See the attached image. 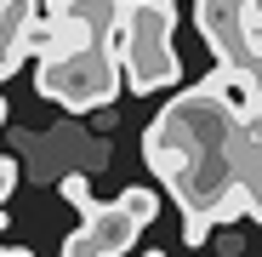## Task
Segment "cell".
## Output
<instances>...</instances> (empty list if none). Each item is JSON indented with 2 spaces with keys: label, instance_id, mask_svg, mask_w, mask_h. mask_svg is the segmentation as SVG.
<instances>
[{
  "label": "cell",
  "instance_id": "1",
  "mask_svg": "<svg viewBox=\"0 0 262 257\" xmlns=\"http://www.w3.org/2000/svg\"><path fill=\"white\" fill-rule=\"evenodd\" d=\"M125 0H46V23H34V46L40 52V97H52L74 114L85 109H108L120 97V69L108 52V34Z\"/></svg>",
  "mask_w": 262,
  "mask_h": 257
},
{
  "label": "cell",
  "instance_id": "2",
  "mask_svg": "<svg viewBox=\"0 0 262 257\" xmlns=\"http://www.w3.org/2000/svg\"><path fill=\"white\" fill-rule=\"evenodd\" d=\"M171 29H177L171 0H125L120 6L108 52H114V69H120V86H131V97H148V92L177 86L183 63H177Z\"/></svg>",
  "mask_w": 262,
  "mask_h": 257
},
{
  "label": "cell",
  "instance_id": "3",
  "mask_svg": "<svg viewBox=\"0 0 262 257\" xmlns=\"http://www.w3.org/2000/svg\"><path fill=\"white\" fill-rule=\"evenodd\" d=\"M154 218H160V194L154 189H125L114 206L85 211V223L63 240V257H120V251H131V240Z\"/></svg>",
  "mask_w": 262,
  "mask_h": 257
},
{
  "label": "cell",
  "instance_id": "4",
  "mask_svg": "<svg viewBox=\"0 0 262 257\" xmlns=\"http://www.w3.org/2000/svg\"><path fill=\"white\" fill-rule=\"evenodd\" d=\"M34 23H40V0H0V80L17 74V63L29 57Z\"/></svg>",
  "mask_w": 262,
  "mask_h": 257
},
{
  "label": "cell",
  "instance_id": "5",
  "mask_svg": "<svg viewBox=\"0 0 262 257\" xmlns=\"http://www.w3.org/2000/svg\"><path fill=\"white\" fill-rule=\"evenodd\" d=\"M57 194H63L74 211H80V218L97 206V200H92V177H85V171H63V177H57Z\"/></svg>",
  "mask_w": 262,
  "mask_h": 257
},
{
  "label": "cell",
  "instance_id": "6",
  "mask_svg": "<svg viewBox=\"0 0 262 257\" xmlns=\"http://www.w3.org/2000/svg\"><path fill=\"white\" fill-rule=\"evenodd\" d=\"M17 189V160H6L0 154V206H6V194Z\"/></svg>",
  "mask_w": 262,
  "mask_h": 257
},
{
  "label": "cell",
  "instance_id": "7",
  "mask_svg": "<svg viewBox=\"0 0 262 257\" xmlns=\"http://www.w3.org/2000/svg\"><path fill=\"white\" fill-rule=\"evenodd\" d=\"M0 257H29V251H17V246H0Z\"/></svg>",
  "mask_w": 262,
  "mask_h": 257
},
{
  "label": "cell",
  "instance_id": "8",
  "mask_svg": "<svg viewBox=\"0 0 262 257\" xmlns=\"http://www.w3.org/2000/svg\"><path fill=\"white\" fill-rule=\"evenodd\" d=\"M143 257H165V251H143Z\"/></svg>",
  "mask_w": 262,
  "mask_h": 257
}]
</instances>
